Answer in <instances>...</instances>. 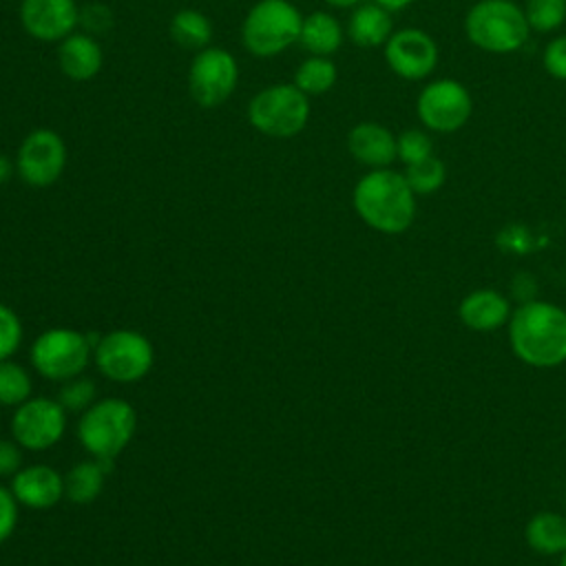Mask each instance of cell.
<instances>
[{
  "label": "cell",
  "instance_id": "obj_35",
  "mask_svg": "<svg viewBox=\"0 0 566 566\" xmlns=\"http://www.w3.org/2000/svg\"><path fill=\"white\" fill-rule=\"evenodd\" d=\"M13 168H15V164H13L4 153H0V186L11 179Z\"/></svg>",
  "mask_w": 566,
  "mask_h": 566
},
{
  "label": "cell",
  "instance_id": "obj_19",
  "mask_svg": "<svg viewBox=\"0 0 566 566\" xmlns=\"http://www.w3.org/2000/svg\"><path fill=\"white\" fill-rule=\"evenodd\" d=\"M391 11L376 2H365L354 9L347 22V35L354 44L371 49L380 46L389 40L394 33V22H391Z\"/></svg>",
  "mask_w": 566,
  "mask_h": 566
},
{
  "label": "cell",
  "instance_id": "obj_30",
  "mask_svg": "<svg viewBox=\"0 0 566 566\" xmlns=\"http://www.w3.org/2000/svg\"><path fill=\"white\" fill-rule=\"evenodd\" d=\"M22 340V325L15 312L0 303V360H7Z\"/></svg>",
  "mask_w": 566,
  "mask_h": 566
},
{
  "label": "cell",
  "instance_id": "obj_36",
  "mask_svg": "<svg viewBox=\"0 0 566 566\" xmlns=\"http://www.w3.org/2000/svg\"><path fill=\"white\" fill-rule=\"evenodd\" d=\"M371 2H376V4L385 7L387 11H400V9L409 7L413 0H371Z\"/></svg>",
  "mask_w": 566,
  "mask_h": 566
},
{
  "label": "cell",
  "instance_id": "obj_13",
  "mask_svg": "<svg viewBox=\"0 0 566 566\" xmlns=\"http://www.w3.org/2000/svg\"><path fill=\"white\" fill-rule=\"evenodd\" d=\"M385 62L402 80H424L438 66V44L422 29H400L385 42Z\"/></svg>",
  "mask_w": 566,
  "mask_h": 566
},
{
  "label": "cell",
  "instance_id": "obj_24",
  "mask_svg": "<svg viewBox=\"0 0 566 566\" xmlns=\"http://www.w3.org/2000/svg\"><path fill=\"white\" fill-rule=\"evenodd\" d=\"M336 64L325 55L305 57L294 71V86L301 88L307 97L323 95L336 84Z\"/></svg>",
  "mask_w": 566,
  "mask_h": 566
},
{
  "label": "cell",
  "instance_id": "obj_21",
  "mask_svg": "<svg viewBox=\"0 0 566 566\" xmlns=\"http://www.w3.org/2000/svg\"><path fill=\"white\" fill-rule=\"evenodd\" d=\"M526 544L542 555L566 553V520L557 513H537L526 524Z\"/></svg>",
  "mask_w": 566,
  "mask_h": 566
},
{
  "label": "cell",
  "instance_id": "obj_9",
  "mask_svg": "<svg viewBox=\"0 0 566 566\" xmlns=\"http://www.w3.org/2000/svg\"><path fill=\"white\" fill-rule=\"evenodd\" d=\"M95 363L115 382H137L153 367V345L139 332L115 329L97 340Z\"/></svg>",
  "mask_w": 566,
  "mask_h": 566
},
{
  "label": "cell",
  "instance_id": "obj_15",
  "mask_svg": "<svg viewBox=\"0 0 566 566\" xmlns=\"http://www.w3.org/2000/svg\"><path fill=\"white\" fill-rule=\"evenodd\" d=\"M11 493L18 504L29 509H51L64 495V478L49 464L22 467L11 482Z\"/></svg>",
  "mask_w": 566,
  "mask_h": 566
},
{
  "label": "cell",
  "instance_id": "obj_23",
  "mask_svg": "<svg viewBox=\"0 0 566 566\" xmlns=\"http://www.w3.org/2000/svg\"><path fill=\"white\" fill-rule=\"evenodd\" d=\"M170 38L181 46L190 51H201L212 40V24L206 13L197 9H179L170 18Z\"/></svg>",
  "mask_w": 566,
  "mask_h": 566
},
{
  "label": "cell",
  "instance_id": "obj_31",
  "mask_svg": "<svg viewBox=\"0 0 566 566\" xmlns=\"http://www.w3.org/2000/svg\"><path fill=\"white\" fill-rule=\"evenodd\" d=\"M115 18L113 11L102 2H88L80 7V24L84 27V33L88 35H102L111 31Z\"/></svg>",
  "mask_w": 566,
  "mask_h": 566
},
{
  "label": "cell",
  "instance_id": "obj_12",
  "mask_svg": "<svg viewBox=\"0 0 566 566\" xmlns=\"http://www.w3.org/2000/svg\"><path fill=\"white\" fill-rule=\"evenodd\" d=\"M66 427L64 407L51 398H31L18 405L11 418V433L15 442L29 451L53 447Z\"/></svg>",
  "mask_w": 566,
  "mask_h": 566
},
{
  "label": "cell",
  "instance_id": "obj_14",
  "mask_svg": "<svg viewBox=\"0 0 566 566\" xmlns=\"http://www.w3.org/2000/svg\"><path fill=\"white\" fill-rule=\"evenodd\" d=\"M22 29L40 42H62L80 24V7L75 0H22Z\"/></svg>",
  "mask_w": 566,
  "mask_h": 566
},
{
  "label": "cell",
  "instance_id": "obj_8",
  "mask_svg": "<svg viewBox=\"0 0 566 566\" xmlns=\"http://www.w3.org/2000/svg\"><path fill=\"white\" fill-rule=\"evenodd\" d=\"M239 64L237 57L221 46H206L197 51L188 69L190 97L203 108L221 106L237 88Z\"/></svg>",
  "mask_w": 566,
  "mask_h": 566
},
{
  "label": "cell",
  "instance_id": "obj_7",
  "mask_svg": "<svg viewBox=\"0 0 566 566\" xmlns=\"http://www.w3.org/2000/svg\"><path fill=\"white\" fill-rule=\"evenodd\" d=\"M91 347L88 336L69 327H53L33 340L31 363L49 380H71L88 365Z\"/></svg>",
  "mask_w": 566,
  "mask_h": 566
},
{
  "label": "cell",
  "instance_id": "obj_4",
  "mask_svg": "<svg viewBox=\"0 0 566 566\" xmlns=\"http://www.w3.org/2000/svg\"><path fill=\"white\" fill-rule=\"evenodd\" d=\"M303 15L290 0H259L241 24V40L254 57H274L301 38Z\"/></svg>",
  "mask_w": 566,
  "mask_h": 566
},
{
  "label": "cell",
  "instance_id": "obj_28",
  "mask_svg": "<svg viewBox=\"0 0 566 566\" xmlns=\"http://www.w3.org/2000/svg\"><path fill=\"white\" fill-rule=\"evenodd\" d=\"M396 148H398V159L409 166V164H416L424 157H431L433 155V142L431 137L420 130V128H409V130H402L398 137H396Z\"/></svg>",
  "mask_w": 566,
  "mask_h": 566
},
{
  "label": "cell",
  "instance_id": "obj_3",
  "mask_svg": "<svg viewBox=\"0 0 566 566\" xmlns=\"http://www.w3.org/2000/svg\"><path fill=\"white\" fill-rule=\"evenodd\" d=\"M467 38L489 53H513L528 40L524 9L513 0H478L464 18Z\"/></svg>",
  "mask_w": 566,
  "mask_h": 566
},
{
  "label": "cell",
  "instance_id": "obj_27",
  "mask_svg": "<svg viewBox=\"0 0 566 566\" xmlns=\"http://www.w3.org/2000/svg\"><path fill=\"white\" fill-rule=\"evenodd\" d=\"M524 15L533 31H555L566 20V0H526Z\"/></svg>",
  "mask_w": 566,
  "mask_h": 566
},
{
  "label": "cell",
  "instance_id": "obj_29",
  "mask_svg": "<svg viewBox=\"0 0 566 566\" xmlns=\"http://www.w3.org/2000/svg\"><path fill=\"white\" fill-rule=\"evenodd\" d=\"M95 398V385L91 378H71L62 385L60 394H57V402L69 409V411H80L86 409Z\"/></svg>",
  "mask_w": 566,
  "mask_h": 566
},
{
  "label": "cell",
  "instance_id": "obj_33",
  "mask_svg": "<svg viewBox=\"0 0 566 566\" xmlns=\"http://www.w3.org/2000/svg\"><path fill=\"white\" fill-rule=\"evenodd\" d=\"M15 522H18V500L9 489L0 486V544L9 539V535L15 528Z\"/></svg>",
  "mask_w": 566,
  "mask_h": 566
},
{
  "label": "cell",
  "instance_id": "obj_25",
  "mask_svg": "<svg viewBox=\"0 0 566 566\" xmlns=\"http://www.w3.org/2000/svg\"><path fill=\"white\" fill-rule=\"evenodd\" d=\"M405 179L416 195H431L444 184L447 168H444L442 159L431 155L416 164H409L405 170Z\"/></svg>",
  "mask_w": 566,
  "mask_h": 566
},
{
  "label": "cell",
  "instance_id": "obj_38",
  "mask_svg": "<svg viewBox=\"0 0 566 566\" xmlns=\"http://www.w3.org/2000/svg\"><path fill=\"white\" fill-rule=\"evenodd\" d=\"M559 566H566V553H564V557H562V562H559Z\"/></svg>",
  "mask_w": 566,
  "mask_h": 566
},
{
  "label": "cell",
  "instance_id": "obj_10",
  "mask_svg": "<svg viewBox=\"0 0 566 566\" xmlns=\"http://www.w3.org/2000/svg\"><path fill=\"white\" fill-rule=\"evenodd\" d=\"M471 108L473 102L467 86L451 77L429 82L416 99L418 119L424 128L436 133H453L462 128L471 117Z\"/></svg>",
  "mask_w": 566,
  "mask_h": 566
},
{
  "label": "cell",
  "instance_id": "obj_37",
  "mask_svg": "<svg viewBox=\"0 0 566 566\" xmlns=\"http://www.w3.org/2000/svg\"><path fill=\"white\" fill-rule=\"evenodd\" d=\"M329 7H336V9H349V7H358L360 0H325Z\"/></svg>",
  "mask_w": 566,
  "mask_h": 566
},
{
  "label": "cell",
  "instance_id": "obj_11",
  "mask_svg": "<svg viewBox=\"0 0 566 566\" xmlns=\"http://www.w3.org/2000/svg\"><path fill=\"white\" fill-rule=\"evenodd\" d=\"M64 168L66 144L51 128L31 130L15 153V172L24 184L33 188H46L55 184Z\"/></svg>",
  "mask_w": 566,
  "mask_h": 566
},
{
  "label": "cell",
  "instance_id": "obj_1",
  "mask_svg": "<svg viewBox=\"0 0 566 566\" xmlns=\"http://www.w3.org/2000/svg\"><path fill=\"white\" fill-rule=\"evenodd\" d=\"M354 210L374 230L382 234L405 232L416 217V192L402 172L374 168L358 179L352 195Z\"/></svg>",
  "mask_w": 566,
  "mask_h": 566
},
{
  "label": "cell",
  "instance_id": "obj_16",
  "mask_svg": "<svg viewBox=\"0 0 566 566\" xmlns=\"http://www.w3.org/2000/svg\"><path fill=\"white\" fill-rule=\"evenodd\" d=\"M347 150L358 161L374 168H387L398 159L396 135L378 122H360L347 133Z\"/></svg>",
  "mask_w": 566,
  "mask_h": 566
},
{
  "label": "cell",
  "instance_id": "obj_18",
  "mask_svg": "<svg viewBox=\"0 0 566 566\" xmlns=\"http://www.w3.org/2000/svg\"><path fill=\"white\" fill-rule=\"evenodd\" d=\"M458 312L469 329L491 332L509 321V301L493 290H478L460 303Z\"/></svg>",
  "mask_w": 566,
  "mask_h": 566
},
{
  "label": "cell",
  "instance_id": "obj_32",
  "mask_svg": "<svg viewBox=\"0 0 566 566\" xmlns=\"http://www.w3.org/2000/svg\"><path fill=\"white\" fill-rule=\"evenodd\" d=\"M544 69L548 75L557 77V80H566V35L553 38L542 55Z\"/></svg>",
  "mask_w": 566,
  "mask_h": 566
},
{
  "label": "cell",
  "instance_id": "obj_6",
  "mask_svg": "<svg viewBox=\"0 0 566 566\" xmlns=\"http://www.w3.org/2000/svg\"><path fill=\"white\" fill-rule=\"evenodd\" d=\"M137 424L135 409L119 398H104L91 405L77 424V438L99 460L117 458L130 442Z\"/></svg>",
  "mask_w": 566,
  "mask_h": 566
},
{
  "label": "cell",
  "instance_id": "obj_17",
  "mask_svg": "<svg viewBox=\"0 0 566 566\" xmlns=\"http://www.w3.org/2000/svg\"><path fill=\"white\" fill-rule=\"evenodd\" d=\"M104 55L99 42L88 33L73 31L57 46V64L60 71L75 82L93 80L102 69Z\"/></svg>",
  "mask_w": 566,
  "mask_h": 566
},
{
  "label": "cell",
  "instance_id": "obj_26",
  "mask_svg": "<svg viewBox=\"0 0 566 566\" xmlns=\"http://www.w3.org/2000/svg\"><path fill=\"white\" fill-rule=\"evenodd\" d=\"M31 394V378L24 367L18 363L0 360V405L18 407L29 400Z\"/></svg>",
  "mask_w": 566,
  "mask_h": 566
},
{
  "label": "cell",
  "instance_id": "obj_22",
  "mask_svg": "<svg viewBox=\"0 0 566 566\" xmlns=\"http://www.w3.org/2000/svg\"><path fill=\"white\" fill-rule=\"evenodd\" d=\"M106 473L108 471L104 469V464L97 458L86 460V462H77L64 475V495L73 504H91L102 493Z\"/></svg>",
  "mask_w": 566,
  "mask_h": 566
},
{
  "label": "cell",
  "instance_id": "obj_5",
  "mask_svg": "<svg viewBox=\"0 0 566 566\" xmlns=\"http://www.w3.org/2000/svg\"><path fill=\"white\" fill-rule=\"evenodd\" d=\"M307 119L310 97L287 82L261 88L248 104V122L268 137H294L307 126Z\"/></svg>",
  "mask_w": 566,
  "mask_h": 566
},
{
  "label": "cell",
  "instance_id": "obj_34",
  "mask_svg": "<svg viewBox=\"0 0 566 566\" xmlns=\"http://www.w3.org/2000/svg\"><path fill=\"white\" fill-rule=\"evenodd\" d=\"M20 469H22L20 447L9 440H0V475H15Z\"/></svg>",
  "mask_w": 566,
  "mask_h": 566
},
{
  "label": "cell",
  "instance_id": "obj_2",
  "mask_svg": "<svg viewBox=\"0 0 566 566\" xmlns=\"http://www.w3.org/2000/svg\"><path fill=\"white\" fill-rule=\"evenodd\" d=\"M511 347L533 367H557L566 360V312L553 303L533 301L513 312Z\"/></svg>",
  "mask_w": 566,
  "mask_h": 566
},
{
  "label": "cell",
  "instance_id": "obj_20",
  "mask_svg": "<svg viewBox=\"0 0 566 566\" xmlns=\"http://www.w3.org/2000/svg\"><path fill=\"white\" fill-rule=\"evenodd\" d=\"M298 42L312 55L329 57L343 44V27L332 13L314 11L310 15H303V27H301Z\"/></svg>",
  "mask_w": 566,
  "mask_h": 566
}]
</instances>
